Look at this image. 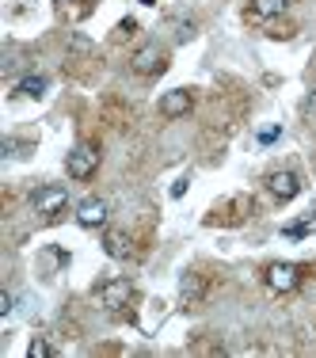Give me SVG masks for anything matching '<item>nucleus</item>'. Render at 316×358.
I'll return each mask as SVG.
<instances>
[{
  "instance_id": "obj_1",
  "label": "nucleus",
  "mask_w": 316,
  "mask_h": 358,
  "mask_svg": "<svg viewBox=\"0 0 316 358\" xmlns=\"http://www.w3.org/2000/svg\"><path fill=\"white\" fill-rule=\"evenodd\" d=\"M31 206H35L42 217H54L69 206V191H65V187H38V191L31 194Z\"/></svg>"
},
{
  "instance_id": "obj_2",
  "label": "nucleus",
  "mask_w": 316,
  "mask_h": 358,
  "mask_svg": "<svg viewBox=\"0 0 316 358\" xmlns=\"http://www.w3.org/2000/svg\"><path fill=\"white\" fill-rule=\"evenodd\" d=\"M65 168H69L73 179H88L99 168V149L96 145H76L69 157H65Z\"/></svg>"
},
{
  "instance_id": "obj_3",
  "label": "nucleus",
  "mask_w": 316,
  "mask_h": 358,
  "mask_svg": "<svg viewBox=\"0 0 316 358\" xmlns=\"http://www.w3.org/2000/svg\"><path fill=\"white\" fill-rule=\"evenodd\" d=\"M130 297H134V286L126 282V278H110V282L103 286H96V301L103 305V309H122V305H130Z\"/></svg>"
},
{
  "instance_id": "obj_4",
  "label": "nucleus",
  "mask_w": 316,
  "mask_h": 358,
  "mask_svg": "<svg viewBox=\"0 0 316 358\" xmlns=\"http://www.w3.org/2000/svg\"><path fill=\"white\" fill-rule=\"evenodd\" d=\"M267 286L275 294H289V289L301 286V267L297 263H271L267 267Z\"/></svg>"
},
{
  "instance_id": "obj_5",
  "label": "nucleus",
  "mask_w": 316,
  "mask_h": 358,
  "mask_svg": "<svg viewBox=\"0 0 316 358\" xmlns=\"http://www.w3.org/2000/svg\"><path fill=\"white\" fill-rule=\"evenodd\" d=\"M267 191L275 194L278 202H289V199H297V191H301V179H297L294 172H271L267 176Z\"/></svg>"
},
{
  "instance_id": "obj_6",
  "label": "nucleus",
  "mask_w": 316,
  "mask_h": 358,
  "mask_svg": "<svg viewBox=\"0 0 316 358\" xmlns=\"http://www.w3.org/2000/svg\"><path fill=\"white\" fill-rule=\"evenodd\" d=\"M76 221H80L84 229H99L107 221V202L103 199H84L80 206H76Z\"/></svg>"
},
{
  "instance_id": "obj_7",
  "label": "nucleus",
  "mask_w": 316,
  "mask_h": 358,
  "mask_svg": "<svg viewBox=\"0 0 316 358\" xmlns=\"http://www.w3.org/2000/svg\"><path fill=\"white\" fill-rule=\"evenodd\" d=\"M187 110H191V92L172 88V92L160 96V115L164 118H179V115H187Z\"/></svg>"
},
{
  "instance_id": "obj_8",
  "label": "nucleus",
  "mask_w": 316,
  "mask_h": 358,
  "mask_svg": "<svg viewBox=\"0 0 316 358\" xmlns=\"http://www.w3.org/2000/svg\"><path fill=\"white\" fill-rule=\"evenodd\" d=\"M164 69V54H160V46H141L138 54H134V73L149 76V73H160Z\"/></svg>"
},
{
  "instance_id": "obj_9",
  "label": "nucleus",
  "mask_w": 316,
  "mask_h": 358,
  "mask_svg": "<svg viewBox=\"0 0 316 358\" xmlns=\"http://www.w3.org/2000/svg\"><path fill=\"white\" fill-rule=\"evenodd\" d=\"M103 248H107V255H110V259H130V236H126V233H107L103 236Z\"/></svg>"
},
{
  "instance_id": "obj_10",
  "label": "nucleus",
  "mask_w": 316,
  "mask_h": 358,
  "mask_svg": "<svg viewBox=\"0 0 316 358\" xmlns=\"http://www.w3.org/2000/svg\"><path fill=\"white\" fill-rule=\"evenodd\" d=\"M252 12L259 15V20H271V15L286 12V0H252Z\"/></svg>"
},
{
  "instance_id": "obj_11",
  "label": "nucleus",
  "mask_w": 316,
  "mask_h": 358,
  "mask_svg": "<svg viewBox=\"0 0 316 358\" xmlns=\"http://www.w3.org/2000/svg\"><path fill=\"white\" fill-rule=\"evenodd\" d=\"M42 92H46V76H23V80H20V96L38 99Z\"/></svg>"
},
{
  "instance_id": "obj_12",
  "label": "nucleus",
  "mask_w": 316,
  "mask_h": 358,
  "mask_svg": "<svg viewBox=\"0 0 316 358\" xmlns=\"http://www.w3.org/2000/svg\"><path fill=\"white\" fill-rule=\"evenodd\" d=\"M179 289H183L187 301H199L202 297V278L199 275H183V282H179Z\"/></svg>"
},
{
  "instance_id": "obj_13",
  "label": "nucleus",
  "mask_w": 316,
  "mask_h": 358,
  "mask_svg": "<svg viewBox=\"0 0 316 358\" xmlns=\"http://www.w3.org/2000/svg\"><path fill=\"white\" fill-rule=\"evenodd\" d=\"M27 355H31V358H50V355H54V351H50V343H46V339H31Z\"/></svg>"
},
{
  "instance_id": "obj_14",
  "label": "nucleus",
  "mask_w": 316,
  "mask_h": 358,
  "mask_svg": "<svg viewBox=\"0 0 316 358\" xmlns=\"http://www.w3.org/2000/svg\"><path fill=\"white\" fill-rule=\"evenodd\" d=\"M278 134H282V126H263V130H259V141L271 145V141H278Z\"/></svg>"
},
{
  "instance_id": "obj_15",
  "label": "nucleus",
  "mask_w": 316,
  "mask_h": 358,
  "mask_svg": "<svg viewBox=\"0 0 316 358\" xmlns=\"http://www.w3.org/2000/svg\"><path fill=\"white\" fill-rule=\"evenodd\" d=\"M187 38H194V23H179L175 27V42H187Z\"/></svg>"
},
{
  "instance_id": "obj_16",
  "label": "nucleus",
  "mask_w": 316,
  "mask_h": 358,
  "mask_svg": "<svg viewBox=\"0 0 316 358\" xmlns=\"http://www.w3.org/2000/svg\"><path fill=\"white\" fill-rule=\"evenodd\" d=\"M8 313H12V294L4 289V294H0V317H8Z\"/></svg>"
},
{
  "instance_id": "obj_17",
  "label": "nucleus",
  "mask_w": 316,
  "mask_h": 358,
  "mask_svg": "<svg viewBox=\"0 0 316 358\" xmlns=\"http://www.w3.org/2000/svg\"><path fill=\"white\" fill-rule=\"evenodd\" d=\"M183 194H187V179H179V183L172 187V199H183Z\"/></svg>"
},
{
  "instance_id": "obj_18",
  "label": "nucleus",
  "mask_w": 316,
  "mask_h": 358,
  "mask_svg": "<svg viewBox=\"0 0 316 358\" xmlns=\"http://www.w3.org/2000/svg\"><path fill=\"white\" fill-rule=\"evenodd\" d=\"M141 4H157V0H141Z\"/></svg>"
},
{
  "instance_id": "obj_19",
  "label": "nucleus",
  "mask_w": 316,
  "mask_h": 358,
  "mask_svg": "<svg viewBox=\"0 0 316 358\" xmlns=\"http://www.w3.org/2000/svg\"><path fill=\"white\" fill-rule=\"evenodd\" d=\"M57 4H62V0H57Z\"/></svg>"
}]
</instances>
